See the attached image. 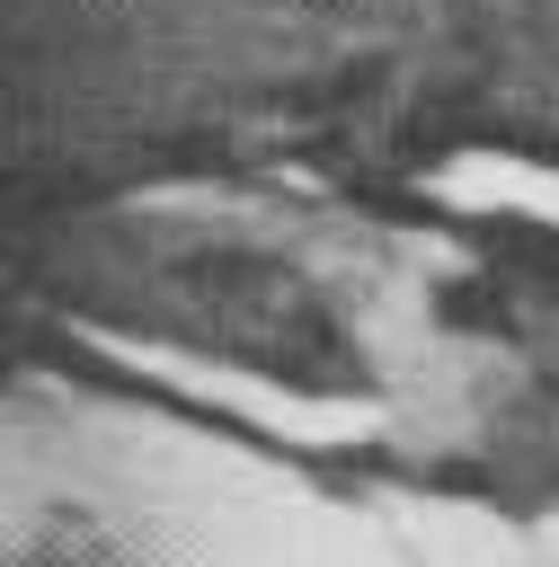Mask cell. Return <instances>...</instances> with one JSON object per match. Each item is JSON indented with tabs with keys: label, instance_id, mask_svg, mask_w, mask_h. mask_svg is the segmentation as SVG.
<instances>
[{
	"label": "cell",
	"instance_id": "obj_1",
	"mask_svg": "<svg viewBox=\"0 0 559 567\" xmlns=\"http://www.w3.org/2000/svg\"><path fill=\"white\" fill-rule=\"evenodd\" d=\"M0 567H559V168H231L0 266Z\"/></svg>",
	"mask_w": 559,
	"mask_h": 567
}]
</instances>
